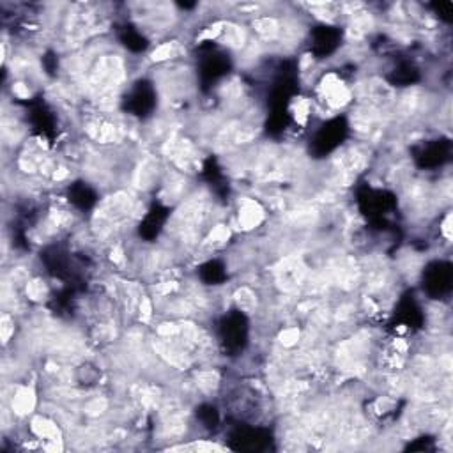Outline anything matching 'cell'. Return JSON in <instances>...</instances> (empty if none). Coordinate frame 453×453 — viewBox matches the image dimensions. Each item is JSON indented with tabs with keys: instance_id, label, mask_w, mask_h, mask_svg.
Instances as JSON below:
<instances>
[{
	"instance_id": "cell-3",
	"label": "cell",
	"mask_w": 453,
	"mask_h": 453,
	"mask_svg": "<svg viewBox=\"0 0 453 453\" xmlns=\"http://www.w3.org/2000/svg\"><path fill=\"white\" fill-rule=\"evenodd\" d=\"M232 301L235 303L237 310H241V312L246 313V315L257 313V308H259V298H257V292L253 291L250 285L237 287L234 294H232Z\"/></svg>"
},
{
	"instance_id": "cell-1",
	"label": "cell",
	"mask_w": 453,
	"mask_h": 453,
	"mask_svg": "<svg viewBox=\"0 0 453 453\" xmlns=\"http://www.w3.org/2000/svg\"><path fill=\"white\" fill-rule=\"evenodd\" d=\"M36 406H38V393H36L34 386H13V395L9 397V409L13 411L16 418H27L29 415H32Z\"/></svg>"
},
{
	"instance_id": "cell-5",
	"label": "cell",
	"mask_w": 453,
	"mask_h": 453,
	"mask_svg": "<svg viewBox=\"0 0 453 453\" xmlns=\"http://www.w3.org/2000/svg\"><path fill=\"white\" fill-rule=\"evenodd\" d=\"M14 333H16V321H14L13 313L4 312L2 321H0V335H2V344H4L5 347H8L9 342L14 338Z\"/></svg>"
},
{
	"instance_id": "cell-4",
	"label": "cell",
	"mask_w": 453,
	"mask_h": 453,
	"mask_svg": "<svg viewBox=\"0 0 453 453\" xmlns=\"http://www.w3.org/2000/svg\"><path fill=\"white\" fill-rule=\"evenodd\" d=\"M23 291L32 303H44L50 296V283L43 280V276H34L23 287Z\"/></svg>"
},
{
	"instance_id": "cell-2",
	"label": "cell",
	"mask_w": 453,
	"mask_h": 453,
	"mask_svg": "<svg viewBox=\"0 0 453 453\" xmlns=\"http://www.w3.org/2000/svg\"><path fill=\"white\" fill-rule=\"evenodd\" d=\"M266 220V211L255 198H244L237 209V225L241 232H252Z\"/></svg>"
}]
</instances>
